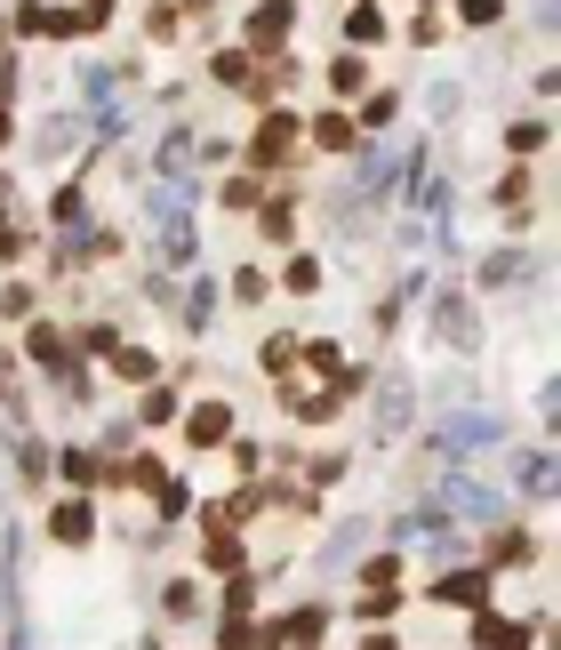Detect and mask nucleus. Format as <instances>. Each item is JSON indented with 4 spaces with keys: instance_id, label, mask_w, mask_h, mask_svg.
I'll use <instances>...</instances> for the list:
<instances>
[{
    "instance_id": "16",
    "label": "nucleus",
    "mask_w": 561,
    "mask_h": 650,
    "mask_svg": "<svg viewBox=\"0 0 561 650\" xmlns=\"http://www.w3.org/2000/svg\"><path fill=\"white\" fill-rule=\"evenodd\" d=\"M257 201H265V186H257L248 169H241V177H225V186H217V209H225V217H257Z\"/></svg>"
},
{
    "instance_id": "20",
    "label": "nucleus",
    "mask_w": 561,
    "mask_h": 650,
    "mask_svg": "<svg viewBox=\"0 0 561 650\" xmlns=\"http://www.w3.org/2000/svg\"><path fill=\"white\" fill-rule=\"evenodd\" d=\"M137 418H144V425H177V385H144Z\"/></svg>"
},
{
    "instance_id": "15",
    "label": "nucleus",
    "mask_w": 561,
    "mask_h": 650,
    "mask_svg": "<svg viewBox=\"0 0 561 650\" xmlns=\"http://www.w3.org/2000/svg\"><path fill=\"white\" fill-rule=\"evenodd\" d=\"M217 611L225 619H257V571H233V578H225L217 586Z\"/></svg>"
},
{
    "instance_id": "23",
    "label": "nucleus",
    "mask_w": 561,
    "mask_h": 650,
    "mask_svg": "<svg viewBox=\"0 0 561 650\" xmlns=\"http://www.w3.org/2000/svg\"><path fill=\"white\" fill-rule=\"evenodd\" d=\"M506 153H513V161L546 153V120H513V129H506Z\"/></svg>"
},
{
    "instance_id": "4",
    "label": "nucleus",
    "mask_w": 561,
    "mask_h": 650,
    "mask_svg": "<svg viewBox=\"0 0 561 650\" xmlns=\"http://www.w3.org/2000/svg\"><path fill=\"white\" fill-rule=\"evenodd\" d=\"M489 595H497V578L489 571H442V578H433L425 586V602H433V611H489Z\"/></svg>"
},
{
    "instance_id": "14",
    "label": "nucleus",
    "mask_w": 561,
    "mask_h": 650,
    "mask_svg": "<svg viewBox=\"0 0 561 650\" xmlns=\"http://www.w3.org/2000/svg\"><path fill=\"white\" fill-rule=\"evenodd\" d=\"M297 370H305V378H337V370H345L337 337H297Z\"/></svg>"
},
{
    "instance_id": "13",
    "label": "nucleus",
    "mask_w": 561,
    "mask_h": 650,
    "mask_svg": "<svg viewBox=\"0 0 561 650\" xmlns=\"http://www.w3.org/2000/svg\"><path fill=\"white\" fill-rule=\"evenodd\" d=\"M105 370H113V378H129V385H153V370H161V361H153V345H129V337H120Z\"/></svg>"
},
{
    "instance_id": "37",
    "label": "nucleus",
    "mask_w": 561,
    "mask_h": 650,
    "mask_svg": "<svg viewBox=\"0 0 561 650\" xmlns=\"http://www.w3.org/2000/svg\"><path fill=\"white\" fill-rule=\"evenodd\" d=\"M369 9H378V0H369Z\"/></svg>"
},
{
    "instance_id": "26",
    "label": "nucleus",
    "mask_w": 561,
    "mask_h": 650,
    "mask_svg": "<svg viewBox=\"0 0 561 650\" xmlns=\"http://www.w3.org/2000/svg\"><path fill=\"white\" fill-rule=\"evenodd\" d=\"M56 466H65V482H97V490H105V458H89V450H65Z\"/></svg>"
},
{
    "instance_id": "8",
    "label": "nucleus",
    "mask_w": 561,
    "mask_h": 650,
    "mask_svg": "<svg viewBox=\"0 0 561 650\" xmlns=\"http://www.w3.org/2000/svg\"><path fill=\"white\" fill-rule=\"evenodd\" d=\"M305 145H314V153H353V145H361V120H353V113H314V120H305Z\"/></svg>"
},
{
    "instance_id": "31",
    "label": "nucleus",
    "mask_w": 561,
    "mask_h": 650,
    "mask_svg": "<svg viewBox=\"0 0 561 650\" xmlns=\"http://www.w3.org/2000/svg\"><path fill=\"white\" fill-rule=\"evenodd\" d=\"M73 16H80V33H105V25H113V0H80Z\"/></svg>"
},
{
    "instance_id": "34",
    "label": "nucleus",
    "mask_w": 561,
    "mask_h": 650,
    "mask_svg": "<svg viewBox=\"0 0 561 650\" xmlns=\"http://www.w3.org/2000/svg\"><path fill=\"white\" fill-rule=\"evenodd\" d=\"M353 650H401V635H393V626H369V635L353 642Z\"/></svg>"
},
{
    "instance_id": "21",
    "label": "nucleus",
    "mask_w": 561,
    "mask_h": 650,
    "mask_svg": "<svg viewBox=\"0 0 561 650\" xmlns=\"http://www.w3.org/2000/svg\"><path fill=\"white\" fill-rule=\"evenodd\" d=\"M265 370H273V378H289V370H297V330H273V337H265Z\"/></svg>"
},
{
    "instance_id": "36",
    "label": "nucleus",
    "mask_w": 561,
    "mask_h": 650,
    "mask_svg": "<svg viewBox=\"0 0 561 650\" xmlns=\"http://www.w3.org/2000/svg\"><path fill=\"white\" fill-rule=\"evenodd\" d=\"M425 9H442V0H425Z\"/></svg>"
},
{
    "instance_id": "19",
    "label": "nucleus",
    "mask_w": 561,
    "mask_h": 650,
    "mask_svg": "<svg viewBox=\"0 0 561 650\" xmlns=\"http://www.w3.org/2000/svg\"><path fill=\"white\" fill-rule=\"evenodd\" d=\"M161 611H169V619H201V578H169V586H161Z\"/></svg>"
},
{
    "instance_id": "35",
    "label": "nucleus",
    "mask_w": 561,
    "mask_h": 650,
    "mask_svg": "<svg viewBox=\"0 0 561 650\" xmlns=\"http://www.w3.org/2000/svg\"><path fill=\"white\" fill-rule=\"evenodd\" d=\"M9 137H16V120H9V105H0V153H9Z\"/></svg>"
},
{
    "instance_id": "18",
    "label": "nucleus",
    "mask_w": 561,
    "mask_h": 650,
    "mask_svg": "<svg viewBox=\"0 0 561 650\" xmlns=\"http://www.w3.org/2000/svg\"><path fill=\"white\" fill-rule=\"evenodd\" d=\"M530 555H537V538H522V531H497V538L482 546L489 571H513V562H530Z\"/></svg>"
},
{
    "instance_id": "11",
    "label": "nucleus",
    "mask_w": 561,
    "mask_h": 650,
    "mask_svg": "<svg viewBox=\"0 0 561 650\" xmlns=\"http://www.w3.org/2000/svg\"><path fill=\"white\" fill-rule=\"evenodd\" d=\"M201 562L233 578V571H248V538H241V531H209V546H201Z\"/></svg>"
},
{
    "instance_id": "10",
    "label": "nucleus",
    "mask_w": 561,
    "mask_h": 650,
    "mask_svg": "<svg viewBox=\"0 0 561 650\" xmlns=\"http://www.w3.org/2000/svg\"><path fill=\"white\" fill-rule=\"evenodd\" d=\"M25 354L40 361V370H73V345H65L56 321H33V330H25Z\"/></svg>"
},
{
    "instance_id": "17",
    "label": "nucleus",
    "mask_w": 561,
    "mask_h": 650,
    "mask_svg": "<svg viewBox=\"0 0 561 650\" xmlns=\"http://www.w3.org/2000/svg\"><path fill=\"white\" fill-rule=\"evenodd\" d=\"M281 290H289V297H314V290H321V257H314V250H289Z\"/></svg>"
},
{
    "instance_id": "24",
    "label": "nucleus",
    "mask_w": 561,
    "mask_h": 650,
    "mask_svg": "<svg viewBox=\"0 0 561 650\" xmlns=\"http://www.w3.org/2000/svg\"><path fill=\"white\" fill-rule=\"evenodd\" d=\"M144 33H153V40H177L184 33V9H177V0H153V9H144Z\"/></svg>"
},
{
    "instance_id": "2",
    "label": "nucleus",
    "mask_w": 561,
    "mask_h": 650,
    "mask_svg": "<svg viewBox=\"0 0 561 650\" xmlns=\"http://www.w3.org/2000/svg\"><path fill=\"white\" fill-rule=\"evenodd\" d=\"M289 33H297V0H257V9L241 16V49L257 56V65H265V56H281Z\"/></svg>"
},
{
    "instance_id": "1",
    "label": "nucleus",
    "mask_w": 561,
    "mask_h": 650,
    "mask_svg": "<svg viewBox=\"0 0 561 650\" xmlns=\"http://www.w3.org/2000/svg\"><path fill=\"white\" fill-rule=\"evenodd\" d=\"M297 145H305V120L297 113H281V105H265V120L248 129V177H265V169H289L297 161Z\"/></svg>"
},
{
    "instance_id": "29",
    "label": "nucleus",
    "mask_w": 561,
    "mask_h": 650,
    "mask_svg": "<svg viewBox=\"0 0 561 650\" xmlns=\"http://www.w3.org/2000/svg\"><path fill=\"white\" fill-rule=\"evenodd\" d=\"M361 586H401V555H369L361 562Z\"/></svg>"
},
{
    "instance_id": "12",
    "label": "nucleus",
    "mask_w": 561,
    "mask_h": 650,
    "mask_svg": "<svg viewBox=\"0 0 561 650\" xmlns=\"http://www.w3.org/2000/svg\"><path fill=\"white\" fill-rule=\"evenodd\" d=\"M401 586H361V595H353V619H369V626H385V619H401Z\"/></svg>"
},
{
    "instance_id": "27",
    "label": "nucleus",
    "mask_w": 561,
    "mask_h": 650,
    "mask_svg": "<svg viewBox=\"0 0 561 650\" xmlns=\"http://www.w3.org/2000/svg\"><path fill=\"white\" fill-rule=\"evenodd\" d=\"M153 498H161V522H177V514H184V506H193V482H184V474H169V482H161V490H153Z\"/></svg>"
},
{
    "instance_id": "28",
    "label": "nucleus",
    "mask_w": 561,
    "mask_h": 650,
    "mask_svg": "<svg viewBox=\"0 0 561 650\" xmlns=\"http://www.w3.org/2000/svg\"><path fill=\"white\" fill-rule=\"evenodd\" d=\"M113 345H120V330H113V321H89V330H80V354L113 361Z\"/></svg>"
},
{
    "instance_id": "25",
    "label": "nucleus",
    "mask_w": 561,
    "mask_h": 650,
    "mask_svg": "<svg viewBox=\"0 0 561 650\" xmlns=\"http://www.w3.org/2000/svg\"><path fill=\"white\" fill-rule=\"evenodd\" d=\"M233 297H241V306H265V297H273V281H265V266H241V273H233Z\"/></svg>"
},
{
    "instance_id": "9",
    "label": "nucleus",
    "mask_w": 561,
    "mask_h": 650,
    "mask_svg": "<svg viewBox=\"0 0 561 650\" xmlns=\"http://www.w3.org/2000/svg\"><path fill=\"white\" fill-rule=\"evenodd\" d=\"M385 40H393L385 9H369V0H353V9H345V49L361 56V49H385Z\"/></svg>"
},
{
    "instance_id": "22",
    "label": "nucleus",
    "mask_w": 561,
    "mask_h": 650,
    "mask_svg": "<svg viewBox=\"0 0 561 650\" xmlns=\"http://www.w3.org/2000/svg\"><path fill=\"white\" fill-rule=\"evenodd\" d=\"M329 89H337V97H361V89H369V65H361V56L345 49L337 65H329Z\"/></svg>"
},
{
    "instance_id": "33",
    "label": "nucleus",
    "mask_w": 561,
    "mask_h": 650,
    "mask_svg": "<svg viewBox=\"0 0 561 650\" xmlns=\"http://www.w3.org/2000/svg\"><path fill=\"white\" fill-rule=\"evenodd\" d=\"M409 40H418V49H433V40H442V9H425L418 25H409Z\"/></svg>"
},
{
    "instance_id": "32",
    "label": "nucleus",
    "mask_w": 561,
    "mask_h": 650,
    "mask_svg": "<svg viewBox=\"0 0 561 650\" xmlns=\"http://www.w3.org/2000/svg\"><path fill=\"white\" fill-rule=\"evenodd\" d=\"M457 16H466V25H497V16H506V0H466Z\"/></svg>"
},
{
    "instance_id": "6",
    "label": "nucleus",
    "mask_w": 561,
    "mask_h": 650,
    "mask_svg": "<svg viewBox=\"0 0 561 650\" xmlns=\"http://www.w3.org/2000/svg\"><path fill=\"white\" fill-rule=\"evenodd\" d=\"M217 442H233V402H193L184 410V450H217Z\"/></svg>"
},
{
    "instance_id": "3",
    "label": "nucleus",
    "mask_w": 561,
    "mask_h": 650,
    "mask_svg": "<svg viewBox=\"0 0 561 650\" xmlns=\"http://www.w3.org/2000/svg\"><path fill=\"white\" fill-rule=\"evenodd\" d=\"M209 80H217V89H233V97H248V105H273V80H265V65L241 49V40L209 56Z\"/></svg>"
},
{
    "instance_id": "7",
    "label": "nucleus",
    "mask_w": 561,
    "mask_h": 650,
    "mask_svg": "<svg viewBox=\"0 0 561 650\" xmlns=\"http://www.w3.org/2000/svg\"><path fill=\"white\" fill-rule=\"evenodd\" d=\"M546 626H522V619H506V611H473V650H530Z\"/></svg>"
},
{
    "instance_id": "5",
    "label": "nucleus",
    "mask_w": 561,
    "mask_h": 650,
    "mask_svg": "<svg viewBox=\"0 0 561 650\" xmlns=\"http://www.w3.org/2000/svg\"><path fill=\"white\" fill-rule=\"evenodd\" d=\"M49 538L65 546V555L97 546V506H89V498H56V506H49Z\"/></svg>"
},
{
    "instance_id": "30",
    "label": "nucleus",
    "mask_w": 561,
    "mask_h": 650,
    "mask_svg": "<svg viewBox=\"0 0 561 650\" xmlns=\"http://www.w3.org/2000/svg\"><path fill=\"white\" fill-rule=\"evenodd\" d=\"M233 474H241V482H257V474H265V450H257V442H248V434L233 442Z\"/></svg>"
}]
</instances>
